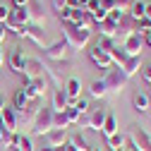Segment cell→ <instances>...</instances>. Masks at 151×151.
Masks as SVG:
<instances>
[{
  "instance_id": "cell-1",
  "label": "cell",
  "mask_w": 151,
  "mask_h": 151,
  "mask_svg": "<svg viewBox=\"0 0 151 151\" xmlns=\"http://www.w3.org/2000/svg\"><path fill=\"white\" fill-rule=\"evenodd\" d=\"M65 41H67L70 48L82 50V48H86L89 41H91V31H89V29H82V27H74V24H67V27H65Z\"/></svg>"
},
{
  "instance_id": "cell-2",
  "label": "cell",
  "mask_w": 151,
  "mask_h": 151,
  "mask_svg": "<svg viewBox=\"0 0 151 151\" xmlns=\"http://www.w3.org/2000/svg\"><path fill=\"white\" fill-rule=\"evenodd\" d=\"M50 129H55V110L48 106H43L41 110H39V115H36V120H34V137H43V134H48Z\"/></svg>"
},
{
  "instance_id": "cell-3",
  "label": "cell",
  "mask_w": 151,
  "mask_h": 151,
  "mask_svg": "<svg viewBox=\"0 0 151 151\" xmlns=\"http://www.w3.org/2000/svg\"><path fill=\"white\" fill-rule=\"evenodd\" d=\"M103 84L108 89V93H120L127 84V77H125V72L118 67V65H113L108 72H106V77H103Z\"/></svg>"
},
{
  "instance_id": "cell-4",
  "label": "cell",
  "mask_w": 151,
  "mask_h": 151,
  "mask_svg": "<svg viewBox=\"0 0 151 151\" xmlns=\"http://www.w3.org/2000/svg\"><path fill=\"white\" fill-rule=\"evenodd\" d=\"M46 58H50V60H55V63H67V65H70V46H67V41L60 39V41L48 43Z\"/></svg>"
},
{
  "instance_id": "cell-5",
  "label": "cell",
  "mask_w": 151,
  "mask_h": 151,
  "mask_svg": "<svg viewBox=\"0 0 151 151\" xmlns=\"http://www.w3.org/2000/svg\"><path fill=\"white\" fill-rule=\"evenodd\" d=\"M22 89H24V93H27L29 99H43V96H46V89H48V82H46V77L41 74V77L27 82Z\"/></svg>"
},
{
  "instance_id": "cell-6",
  "label": "cell",
  "mask_w": 151,
  "mask_h": 151,
  "mask_svg": "<svg viewBox=\"0 0 151 151\" xmlns=\"http://www.w3.org/2000/svg\"><path fill=\"white\" fill-rule=\"evenodd\" d=\"M39 110H41V99H31L29 106L19 115V127H34V120H36V115H39Z\"/></svg>"
},
{
  "instance_id": "cell-7",
  "label": "cell",
  "mask_w": 151,
  "mask_h": 151,
  "mask_svg": "<svg viewBox=\"0 0 151 151\" xmlns=\"http://www.w3.org/2000/svg\"><path fill=\"white\" fill-rule=\"evenodd\" d=\"M0 125H3L7 132H17V127H19V113H17L12 106H5L3 113H0Z\"/></svg>"
},
{
  "instance_id": "cell-8",
  "label": "cell",
  "mask_w": 151,
  "mask_h": 151,
  "mask_svg": "<svg viewBox=\"0 0 151 151\" xmlns=\"http://www.w3.org/2000/svg\"><path fill=\"white\" fill-rule=\"evenodd\" d=\"M89 58H91V63H93V65L101 67V70H110V67H113V60H110L108 50H106V48H101L99 43L89 50Z\"/></svg>"
},
{
  "instance_id": "cell-9",
  "label": "cell",
  "mask_w": 151,
  "mask_h": 151,
  "mask_svg": "<svg viewBox=\"0 0 151 151\" xmlns=\"http://www.w3.org/2000/svg\"><path fill=\"white\" fill-rule=\"evenodd\" d=\"M144 36L142 34H132L129 39H125L122 41V50L127 53V55H132V58H134V55H142V50H144Z\"/></svg>"
},
{
  "instance_id": "cell-10",
  "label": "cell",
  "mask_w": 151,
  "mask_h": 151,
  "mask_svg": "<svg viewBox=\"0 0 151 151\" xmlns=\"http://www.w3.org/2000/svg\"><path fill=\"white\" fill-rule=\"evenodd\" d=\"M132 34H137V22L132 19L129 14H125L122 19L118 22V36H115V39H120V41H125V39H129Z\"/></svg>"
},
{
  "instance_id": "cell-11",
  "label": "cell",
  "mask_w": 151,
  "mask_h": 151,
  "mask_svg": "<svg viewBox=\"0 0 151 151\" xmlns=\"http://www.w3.org/2000/svg\"><path fill=\"white\" fill-rule=\"evenodd\" d=\"M43 67H46V65H43L41 60H36V58L29 60V58H27V65H24V72H22V74H24V84L31 82V79H36V77H41V74H43Z\"/></svg>"
},
{
  "instance_id": "cell-12",
  "label": "cell",
  "mask_w": 151,
  "mask_h": 151,
  "mask_svg": "<svg viewBox=\"0 0 151 151\" xmlns=\"http://www.w3.org/2000/svg\"><path fill=\"white\" fill-rule=\"evenodd\" d=\"M67 142V134H65V129H50L48 134H43V146H53V149H60L63 144Z\"/></svg>"
},
{
  "instance_id": "cell-13",
  "label": "cell",
  "mask_w": 151,
  "mask_h": 151,
  "mask_svg": "<svg viewBox=\"0 0 151 151\" xmlns=\"http://www.w3.org/2000/svg\"><path fill=\"white\" fill-rule=\"evenodd\" d=\"M27 10H29L31 22H34L36 27H43V22H46V12H43V5L39 3V0H29V3H27Z\"/></svg>"
},
{
  "instance_id": "cell-14",
  "label": "cell",
  "mask_w": 151,
  "mask_h": 151,
  "mask_svg": "<svg viewBox=\"0 0 151 151\" xmlns=\"http://www.w3.org/2000/svg\"><path fill=\"white\" fill-rule=\"evenodd\" d=\"M106 115H108V110H106V108H96V110H91V115H86V118H89L86 129H96V132H101V127H103V122H106Z\"/></svg>"
},
{
  "instance_id": "cell-15",
  "label": "cell",
  "mask_w": 151,
  "mask_h": 151,
  "mask_svg": "<svg viewBox=\"0 0 151 151\" xmlns=\"http://www.w3.org/2000/svg\"><path fill=\"white\" fill-rule=\"evenodd\" d=\"M142 65H144V63H142V55H134V58L129 55V58H127V60L120 65V70L125 72V77L129 79V77H134V74L142 70Z\"/></svg>"
},
{
  "instance_id": "cell-16",
  "label": "cell",
  "mask_w": 151,
  "mask_h": 151,
  "mask_svg": "<svg viewBox=\"0 0 151 151\" xmlns=\"http://www.w3.org/2000/svg\"><path fill=\"white\" fill-rule=\"evenodd\" d=\"M65 93H67L70 106H72L77 99H82V82H79L77 77H70V79L65 82Z\"/></svg>"
},
{
  "instance_id": "cell-17",
  "label": "cell",
  "mask_w": 151,
  "mask_h": 151,
  "mask_svg": "<svg viewBox=\"0 0 151 151\" xmlns=\"http://www.w3.org/2000/svg\"><path fill=\"white\" fill-rule=\"evenodd\" d=\"M134 142L139 144L142 151H151V132L142 125H134Z\"/></svg>"
},
{
  "instance_id": "cell-18",
  "label": "cell",
  "mask_w": 151,
  "mask_h": 151,
  "mask_svg": "<svg viewBox=\"0 0 151 151\" xmlns=\"http://www.w3.org/2000/svg\"><path fill=\"white\" fill-rule=\"evenodd\" d=\"M27 36H29V39H31L36 46H41L43 50L48 48V39H46V34H43V29H41V27L29 24V27H27Z\"/></svg>"
},
{
  "instance_id": "cell-19",
  "label": "cell",
  "mask_w": 151,
  "mask_h": 151,
  "mask_svg": "<svg viewBox=\"0 0 151 151\" xmlns=\"http://www.w3.org/2000/svg\"><path fill=\"white\" fill-rule=\"evenodd\" d=\"M10 19H12L17 27H29V24H31V17H29L27 5H24V7H14V10L10 12Z\"/></svg>"
},
{
  "instance_id": "cell-20",
  "label": "cell",
  "mask_w": 151,
  "mask_h": 151,
  "mask_svg": "<svg viewBox=\"0 0 151 151\" xmlns=\"http://www.w3.org/2000/svg\"><path fill=\"white\" fill-rule=\"evenodd\" d=\"M24 65H27V58H24L22 48H14V50L10 53V67H12L17 74H22V72H24Z\"/></svg>"
},
{
  "instance_id": "cell-21",
  "label": "cell",
  "mask_w": 151,
  "mask_h": 151,
  "mask_svg": "<svg viewBox=\"0 0 151 151\" xmlns=\"http://www.w3.org/2000/svg\"><path fill=\"white\" fill-rule=\"evenodd\" d=\"M67 106H70V99H67L65 89H55V91H53V106H50V108H53L55 113H63Z\"/></svg>"
},
{
  "instance_id": "cell-22",
  "label": "cell",
  "mask_w": 151,
  "mask_h": 151,
  "mask_svg": "<svg viewBox=\"0 0 151 151\" xmlns=\"http://www.w3.org/2000/svg\"><path fill=\"white\" fill-rule=\"evenodd\" d=\"M96 27H99L101 39H115V36H118V24H115V22H110L108 17H106L101 24H96Z\"/></svg>"
},
{
  "instance_id": "cell-23",
  "label": "cell",
  "mask_w": 151,
  "mask_h": 151,
  "mask_svg": "<svg viewBox=\"0 0 151 151\" xmlns=\"http://www.w3.org/2000/svg\"><path fill=\"white\" fill-rule=\"evenodd\" d=\"M132 106H134L137 113H146L151 108V99H149V93H134L132 96Z\"/></svg>"
},
{
  "instance_id": "cell-24",
  "label": "cell",
  "mask_w": 151,
  "mask_h": 151,
  "mask_svg": "<svg viewBox=\"0 0 151 151\" xmlns=\"http://www.w3.org/2000/svg\"><path fill=\"white\" fill-rule=\"evenodd\" d=\"M29 101H31V99L24 93V89H17V91H14V96H12V108H14L17 113H22V110L29 106Z\"/></svg>"
},
{
  "instance_id": "cell-25",
  "label": "cell",
  "mask_w": 151,
  "mask_h": 151,
  "mask_svg": "<svg viewBox=\"0 0 151 151\" xmlns=\"http://www.w3.org/2000/svg\"><path fill=\"white\" fill-rule=\"evenodd\" d=\"M101 132L106 134V139L113 137V134H118V120H115V115H113V113H108V115H106V122H103Z\"/></svg>"
},
{
  "instance_id": "cell-26",
  "label": "cell",
  "mask_w": 151,
  "mask_h": 151,
  "mask_svg": "<svg viewBox=\"0 0 151 151\" xmlns=\"http://www.w3.org/2000/svg\"><path fill=\"white\" fill-rule=\"evenodd\" d=\"M106 144L110 146V151H125V146H127V137L118 132V134L108 137V139H106Z\"/></svg>"
},
{
  "instance_id": "cell-27",
  "label": "cell",
  "mask_w": 151,
  "mask_h": 151,
  "mask_svg": "<svg viewBox=\"0 0 151 151\" xmlns=\"http://www.w3.org/2000/svg\"><path fill=\"white\" fill-rule=\"evenodd\" d=\"M144 12H146V3H139V0H134V3L129 5V10H127V14H129L134 22H137V19H142Z\"/></svg>"
},
{
  "instance_id": "cell-28",
  "label": "cell",
  "mask_w": 151,
  "mask_h": 151,
  "mask_svg": "<svg viewBox=\"0 0 151 151\" xmlns=\"http://www.w3.org/2000/svg\"><path fill=\"white\" fill-rule=\"evenodd\" d=\"M89 93H91V96H96V99H106V96H108V89H106L103 79H101V82H91Z\"/></svg>"
},
{
  "instance_id": "cell-29",
  "label": "cell",
  "mask_w": 151,
  "mask_h": 151,
  "mask_svg": "<svg viewBox=\"0 0 151 151\" xmlns=\"http://www.w3.org/2000/svg\"><path fill=\"white\" fill-rule=\"evenodd\" d=\"M12 139H14V134H12V132H7L3 125H0V151L12 149Z\"/></svg>"
},
{
  "instance_id": "cell-30",
  "label": "cell",
  "mask_w": 151,
  "mask_h": 151,
  "mask_svg": "<svg viewBox=\"0 0 151 151\" xmlns=\"http://www.w3.org/2000/svg\"><path fill=\"white\" fill-rule=\"evenodd\" d=\"M67 142H70L74 149H77V151H89V146H86V139H84L82 134H72Z\"/></svg>"
},
{
  "instance_id": "cell-31",
  "label": "cell",
  "mask_w": 151,
  "mask_h": 151,
  "mask_svg": "<svg viewBox=\"0 0 151 151\" xmlns=\"http://www.w3.org/2000/svg\"><path fill=\"white\" fill-rule=\"evenodd\" d=\"M63 113H65V118H67V122H70V125H77V122H79V118H82V115H79V110L74 108V106H67Z\"/></svg>"
},
{
  "instance_id": "cell-32",
  "label": "cell",
  "mask_w": 151,
  "mask_h": 151,
  "mask_svg": "<svg viewBox=\"0 0 151 151\" xmlns=\"http://www.w3.org/2000/svg\"><path fill=\"white\" fill-rule=\"evenodd\" d=\"M125 14H127V12H125L122 7H118V5H115V7H113V10H108V19L118 24V22L122 19V17H125Z\"/></svg>"
},
{
  "instance_id": "cell-33",
  "label": "cell",
  "mask_w": 151,
  "mask_h": 151,
  "mask_svg": "<svg viewBox=\"0 0 151 151\" xmlns=\"http://www.w3.org/2000/svg\"><path fill=\"white\" fill-rule=\"evenodd\" d=\"M146 31H151V19H146V17H142V19H137V34H146Z\"/></svg>"
},
{
  "instance_id": "cell-34",
  "label": "cell",
  "mask_w": 151,
  "mask_h": 151,
  "mask_svg": "<svg viewBox=\"0 0 151 151\" xmlns=\"http://www.w3.org/2000/svg\"><path fill=\"white\" fill-rule=\"evenodd\" d=\"M72 106L79 110V115H86V113H89V101H86V99H77Z\"/></svg>"
},
{
  "instance_id": "cell-35",
  "label": "cell",
  "mask_w": 151,
  "mask_h": 151,
  "mask_svg": "<svg viewBox=\"0 0 151 151\" xmlns=\"http://www.w3.org/2000/svg\"><path fill=\"white\" fill-rule=\"evenodd\" d=\"M106 17H108V12H106L103 7H99V10H93V12H91V19H93V24H101V22L106 19Z\"/></svg>"
},
{
  "instance_id": "cell-36",
  "label": "cell",
  "mask_w": 151,
  "mask_h": 151,
  "mask_svg": "<svg viewBox=\"0 0 151 151\" xmlns=\"http://www.w3.org/2000/svg\"><path fill=\"white\" fill-rule=\"evenodd\" d=\"M70 122H67V118H65V113H55V127L58 129H65Z\"/></svg>"
},
{
  "instance_id": "cell-37",
  "label": "cell",
  "mask_w": 151,
  "mask_h": 151,
  "mask_svg": "<svg viewBox=\"0 0 151 151\" xmlns=\"http://www.w3.org/2000/svg\"><path fill=\"white\" fill-rule=\"evenodd\" d=\"M10 12H12V10H10L7 5H0V24H5V22L10 19Z\"/></svg>"
},
{
  "instance_id": "cell-38",
  "label": "cell",
  "mask_w": 151,
  "mask_h": 151,
  "mask_svg": "<svg viewBox=\"0 0 151 151\" xmlns=\"http://www.w3.org/2000/svg\"><path fill=\"white\" fill-rule=\"evenodd\" d=\"M70 14H72V7H63V10L58 12V17H60V22H70Z\"/></svg>"
},
{
  "instance_id": "cell-39",
  "label": "cell",
  "mask_w": 151,
  "mask_h": 151,
  "mask_svg": "<svg viewBox=\"0 0 151 151\" xmlns=\"http://www.w3.org/2000/svg\"><path fill=\"white\" fill-rule=\"evenodd\" d=\"M125 151H142V149H139V144L132 139V137H127V146H125Z\"/></svg>"
},
{
  "instance_id": "cell-40",
  "label": "cell",
  "mask_w": 151,
  "mask_h": 151,
  "mask_svg": "<svg viewBox=\"0 0 151 151\" xmlns=\"http://www.w3.org/2000/svg\"><path fill=\"white\" fill-rule=\"evenodd\" d=\"M142 77L151 84V63H149V65H142Z\"/></svg>"
},
{
  "instance_id": "cell-41",
  "label": "cell",
  "mask_w": 151,
  "mask_h": 151,
  "mask_svg": "<svg viewBox=\"0 0 151 151\" xmlns=\"http://www.w3.org/2000/svg\"><path fill=\"white\" fill-rule=\"evenodd\" d=\"M53 7L58 10V12H60L63 7H67V0H53Z\"/></svg>"
},
{
  "instance_id": "cell-42",
  "label": "cell",
  "mask_w": 151,
  "mask_h": 151,
  "mask_svg": "<svg viewBox=\"0 0 151 151\" xmlns=\"http://www.w3.org/2000/svg\"><path fill=\"white\" fill-rule=\"evenodd\" d=\"M60 151H77V149H74V146H72V144H70V142H65V144H63V146H60Z\"/></svg>"
},
{
  "instance_id": "cell-43",
  "label": "cell",
  "mask_w": 151,
  "mask_h": 151,
  "mask_svg": "<svg viewBox=\"0 0 151 151\" xmlns=\"http://www.w3.org/2000/svg\"><path fill=\"white\" fill-rule=\"evenodd\" d=\"M5 39H7V31H5V27H3V24H0V43H3Z\"/></svg>"
},
{
  "instance_id": "cell-44",
  "label": "cell",
  "mask_w": 151,
  "mask_h": 151,
  "mask_svg": "<svg viewBox=\"0 0 151 151\" xmlns=\"http://www.w3.org/2000/svg\"><path fill=\"white\" fill-rule=\"evenodd\" d=\"M7 106V101H5V93H0V113H3V108Z\"/></svg>"
},
{
  "instance_id": "cell-45",
  "label": "cell",
  "mask_w": 151,
  "mask_h": 151,
  "mask_svg": "<svg viewBox=\"0 0 151 151\" xmlns=\"http://www.w3.org/2000/svg\"><path fill=\"white\" fill-rule=\"evenodd\" d=\"M144 43H146V46H151V31H146V34H144Z\"/></svg>"
},
{
  "instance_id": "cell-46",
  "label": "cell",
  "mask_w": 151,
  "mask_h": 151,
  "mask_svg": "<svg viewBox=\"0 0 151 151\" xmlns=\"http://www.w3.org/2000/svg\"><path fill=\"white\" fill-rule=\"evenodd\" d=\"M27 3H29V0H14V7H24Z\"/></svg>"
},
{
  "instance_id": "cell-47",
  "label": "cell",
  "mask_w": 151,
  "mask_h": 151,
  "mask_svg": "<svg viewBox=\"0 0 151 151\" xmlns=\"http://www.w3.org/2000/svg\"><path fill=\"white\" fill-rule=\"evenodd\" d=\"M144 17H146V19H151V5H146V12H144Z\"/></svg>"
},
{
  "instance_id": "cell-48",
  "label": "cell",
  "mask_w": 151,
  "mask_h": 151,
  "mask_svg": "<svg viewBox=\"0 0 151 151\" xmlns=\"http://www.w3.org/2000/svg\"><path fill=\"white\" fill-rule=\"evenodd\" d=\"M39 151H60V149H53V146H41Z\"/></svg>"
},
{
  "instance_id": "cell-49",
  "label": "cell",
  "mask_w": 151,
  "mask_h": 151,
  "mask_svg": "<svg viewBox=\"0 0 151 151\" xmlns=\"http://www.w3.org/2000/svg\"><path fill=\"white\" fill-rule=\"evenodd\" d=\"M3 63H5V55H3V50H0V67H3Z\"/></svg>"
},
{
  "instance_id": "cell-50",
  "label": "cell",
  "mask_w": 151,
  "mask_h": 151,
  "mask_svg": "<svg viewBox=\"0 0 151 151\" xmlns=\"http://www.w3.org/2000/svg\"><path fill=\"white\" fill-rule=\"evenodd\" d=\"M89 151H101V146H89Z\"/></svg>"
},
{
  "instance_id": "cell-51",
  "label": "cell",
  "mask_w": 151,
  "mask_h": 151,
  "mask_svg": "<svg viewBox=\"0 0 151 151\" xmlns=\"http://www.w3.org/2000/svg\"><path fill=\"white\" fill-rule=\"evenodd\" d=\"M113 3H118V0H113Z\"/></svg>"
},
{
  "instance_id": "cell-52",
  "label": "cell",
  "mask_w": 151,
  "mask_h": 151,
  "mask_svg": "<svg viewBox=\"0 0 151 151\" xmlns=\"http://www.w3.org/2000/svg\"><path fill=\"white\" fill-rule=\"evenodd\" d=\"M149 93H151V89H149Z\"/></svg>"
},
{
  "instance_id": "cell-53",
  "label": "cell",
  "mask_w": 151,
  "mask_h": 151,
  "mask_svg": "<svg viewBox=\"0 0 151 151\" xmlns=\"http://www.w3.org/2000/svg\"><path fill=\"white\" fill-rule=\"evenodd\" d=\"M86 3H89V0H86Z\"/></svg>"
}]
</instances>
